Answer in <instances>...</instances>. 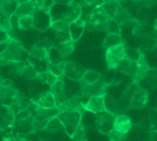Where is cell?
I'll use <instances>...</instances> for the list:
<instances>
[{
	"label": "cell",
	"mask_w": 157,
	"mask_h": 141,
	"mask_svg": "<svg viewBox=\"0 0 157 141\" xmlns=\"http://www.w3.org/2000/svg\"><path fill=\"white\" fill-rule=\"evenodd\" d=\"M29 51H27L22 44L14 39H10L0 53V66H5L9 61H27Z\"/></svg>",
	"instance_id": "6da1fadb"
},
{
	"label": "cell",
	"mask_w": 157,
	"mask_h": 141,
	"mask_svg": "<svg viewBox=\"0 0 157 141\" xmlns=\"http://www.w3.org/2000/svg\"><path fill=\"white\" fill-rule=\"evenodd\" d=\"M82 115L80 112L73 110H63L59 111L56 117L60 119L63 126V130L70 137L78 124L82 121Z\"/></svg>",
	"instance_id": "7a4b0ae2"
},
{
	"label": "cell",
	"mask_w": 157,
	"mask_h": 141,
	"mask_svg": "<svg viewBox=\"0 0 157 141\" xmlns=\"http://www.w3.org/2000/svg\"><path fill=\"white\" fill-rule=\"evenodd\" d=\"M58 112H59V109L57 106H55L53 108L39 107L33 117V119H32V124H31L32 132L35 133V132L43 130L47 122L49 121V119H51L52 117L56 116L58 114Z\"/></svg>",
	"instance_id": "3957f363"
},
{
	"label": "cell",
	"mask_w": 157,
	"mask_h": 141,
	"mask_svg": "<svg viewBox=\"0 0 157 141\" xmlns=\"http://www.w3.org/2000/svg\"><path fill=\"white\" fill-rule=\"evenodd\" d=\"M124 48H125V43L122 41L115 46L106 49L105 57L109 69H112V70L116 69L119 63L125 58Z\"/></svg>",
	"instance_id": "277c9868"
},
{
	"label": "cell",
	"mask_w": 157,
	"mask_h": 141,
	"mask_svg": "<svg viewBox=\"0 0 157 141\" xmlns=\"http://www.w3.org/2000/svg\"><path fill=\"white\" fill-rule=\"evenodd\" d=\"M114 118L115 115L107 110L97 113L95 125L98 132L104 135H108L113 128Z\"/></svg>",
	"instance_id": "5b68a950"
},
{
	"label": "cell",
	"mask_w": 157,
	"mask_h": 141,
	"mask_svg": "<svg viewBox=\"0 0 157 141\" xmlns=\"http://www.w3.org/2000/svg\"><path fill=\"white\" fill-rule=\"evenodd\" d=\"M86 96H84L80 92L69 98H66L63 102H62L61 104H59L57 106L59 111H63V110H73V111H77L80 112L81 114L84 113V98Z\"/></svg>",
	"instance_id": "8992f818"
},
{
	"label": "cell",
	"mask_w": 157,
	"mask_h": 141,
	"mask_svg": "<svg viewBox=\"0 0 157 141\" xmlns=\"http://www.w3.org/2000/svg\"><path fill=\"white\" fill-rule=\"evenodd\" d=\"M107 83L103 80L101 77L98 81L96 83H90V84H81V90L80 93L86 96L89 97L92 95H106L107 94Z\"/></svg>",
	"instance_id": "52a82bcc"
},
{
	"label": "cell",
	"mask_w": 157,
	"mask_h": 141,
	"mask_svg": "<svg viewBox=\"0 0 157 141\" xmlns=\"http://www.w3.org/2000/svg\"><path fill=\"white\" fill-rule=\"evenodd\" d=\"M33 17V28L39 31H45L47 28L51 27L52 17L50 12H45L42 9L39 8L34 15Z\"/></svg>",
	"instance_id": "ba28073f"
},
{
	"label": "cell",
	"mask_w": 157,
	"mask_h": 141,
	"mask_svg": "<svg viewBox=\"0 0 157 141\" xmlns=\"http://www.w3.org/2000/svg\"><path fill=\"white\" fill-rule=\"evenodd\" d=\"M132 123L128 116L115 115L112 130H114L116 133L123 137H126V135L132 130Z\"/></svg>",
	"instance_id": "9c48e42d"
},
{
	"label": "cell",
	"mask_w": 157,
	"mask_h": 141,
	"mask_svg": "<svg viewBox=\"0 0 157 141\" xmlns=\"http://www.w3.org/2000/svg\"><path fill=\"white\" fill-rule=\"evenodd\" d=\"M104 98H105V95L89 96L88 100L84 104V110L89 111L94 114L107 110L105 106Z\"/></svg>",
	"instance_id": "30bf717a"
},
{
	"label": "cell",
	"mask_w": 157,
	"mask_h": 141,
	"mask_svg": "<svg viewBox=\"0 0 157 141\" xmlns=\"http://www.w3.org/2000/svg\"><path fill=\"white\" fill-rule=\"evenodd\" d=\"M148 99H149L148 92L144 88H137L133 92V94L131 97L130 108H133V109L144 108L147 105Z\"/></svg>",
	"instance_id": "8fae6325"
},
{
	"label": "cell",
	"mask_w": 157,
	"mask_h": 141,
	"mask_svg": "<svg viewBox=\"0 0 157 141\" xmlns=\"http://www.w3.org/2000/svg\"><path fill=\"white\" fill-rule=\"evenodd\" d=\"M86 69L75 61H65L64 65V76L73 80L80 81L83 77Z\"/></svg>",
	"instance_id": "7c38bea8"
},
{
	"label": "cell",
	"mask_w": 157,
	"mask_h": 141,
	"mask_svg": "<svg viewBox=\"0 0 157 141\" xmlns=\"http://www.w3.org/2000/svg\"><path fill=\"white\" fill-rule=\"evenodd\" d=\"M30 101L41 108H53L56 106L54 96L50 91L41 92L36 95Z\"/></svg>",
	"instance_id": "4fadbf2b"
},
{
	"label": "cell",
	"mask_w": 157,
	"mask_h": 141,
	"mask_svg": "<svg viewBox=\"0 0 157 141\" xmlns=\"http://www.w3.org/2000/svg\"><path fill=\"white\" fill-rule=\"evenodd\" d=\"M137 63H138V72L136 73V75L132 78V83L135 85H138L148 74V72H150V66L146 61L145 59V55L144 53H141L139 59L137 60Z\"/></svg>",
	"instance_id": "5bb4252c"
},
{
	"label": "cell",
	"mask_w": 157,
	"mask_h": 141,
	"mask_svg": "<svg viewBox=\"0 0 157 141\" xmlns=\"http://www.w3.org/2000/svg\"><path fill=\"white\" fill-rule=\"evenodd\" d=\"M81 16V4L75 0H72L67 6L64 15L62 19L66 21L68 24L76 20Z\"/></svg>",
	"instance_id": "9a60e30c"
},
{
	"label": "cell",
	"mask_w": 157,
	"mask_h": 141,
	"mask_svg": "<svg viewBox=\"0 0 157 141\" xmlns=\"http://www.w3.org/2000/svg\"><path fill=\"white\" fill-rule=\"evenodd\" d=\"M50 88H51L50 92L54 96L56 106L67 98L66 93H65V84H64L63 78H58L56 80V82L52 85L50 86Z\"/></svg>",
	"instance_id": "2e32d148"
},
{
	"label": "cell",
	"mask_w": 157,
	"mask_h": 141,
	"mask_svg": "<svg viewBox=\"0 0 157 141\" xmlns=\"http://www.w3.org/2000/svg\"><path fill=\"white\" fill-rule=\"evenodd\" d=\"M116 69L120 71L121 72L126 75H129L131 78H133L138 72V63H137V61L135 60H130V59L124 58L119 63Z\"/></svg>",
	"instance_id": "e0dca14e"
},
{
	"label": "cell",
	"mask_w": 157,
	"mask_h": 141,
	"mask_svg": "<svg viewBox=\"0 0 157 141\" xmlns=\"http://www.w3.org/2000/svg\"><path fill=\"white\" fill-rule=\"evenodd\" d=\"M40 8V6L37 5L32 0H28L22 3L17 4L15 14L20 17L23 16H33L34 13Z\"/></svg>",
	"instance_id": "ac0fdd59"
},
{
	"label": "cell",
	"mask_w": 157,
	"mask_h": 141,
	"mask_svg": "<svg viewBox=\"0 0 157 141\" xmlns=\"http://www.w3.org/2000/svg\"><path fill=\"white\" fill-rule=\"evenodd\" d=\"M113 19L121 27L126 26V25H128V24H130L132 22H136V20L130 14V12L125 7L121 6V4L119 5V6L117 8V11H116V13H115V15L113 17Z\"/></svg>",
	"instance_id": "d6986e66"
},
{
	"label": "cell",
	"mask_w": 157,
	"mask_h": 141,
	"mask_svg": "<svg viewBox=\"0 0 157 141\" xmlns=\"http://www.w3.org/2000/svg\"><path fill=\"white\" fill-rule=\"evenodd\" d=\"M29 103H30V100L28 99L23 94H21V93H19L17 91V93L14 96V98L12 100V103H11V105L9 106L12 109L14 115L16 116L17 113H19L20 111L27 108L28 106L29 105Z\"/></svg>",
	"instance_id": "ffe728a7"
},
{
	"label": "cell",
	"mask_w": 157,
	"mask_h": 141,
	"mask_svg": "<svg viewBox=\"0 0 157 141\" xmlns=\"http://www.w3.org/2000/svg\"><path fill=\"white\" fill-rule=\"evenodd\" d=\"M17 90H16L12 85L0 86V105L2 106H9Z\"/></svg>",
	"instance_id": "44dd1931"
},
{
	"label": "cell",
	"mask_w": 157,
	"mask_h": 141,
	"mask_svg": "<svg viewBox=\"0 0 157 141\" xmlns=\"http://www.w3.org/2000/svg\"><path fill=\"white\" fill-rule=\"evenodd\" d=\"M85 29H86L85 22L80 17L71 22L69 24V33L71 36V39L75 42L77 41L84 34Z\"/></svg>",
	"instance_id": "7402d4cb"
},
{
	"label": "cell",
	"mask_w": 157,
	"mask_h": 141,
	"mask_svg": "<svg viewBox=\"0 0 157 141\" xmlns=\"http://www.w3.org/2000/svg\"><path fill=\"white\" fill-rule=\"evenodd\" d=\"M5 109L6 110L0 116V126L2 129L12 128L15 119V115L12 109L10 108V106H5Z\"/></svg>",
	"instance_id": "603a6c76"
},
{
	"label": "cell",
	"mask_w": 157,
	"mask_h": 141,
	"mask_svg": "<svg viewBox=\"0 0 157 141\" xmlns=\"http://www.w3.org/2000/svg\"><path fill=\"white\" fill-rule=\"evenodd\" d=\"M108 19H109V18L107 13L102 8L101 5H99V6H97L94 7L93 12H92V15H91L90 21L87 22V23H93V24L106 23Z\"/></svg>",
	"instance_id": "cb8c5ba5"
},
{
	"label": "cell",
	"mask_w": 157,
	"mask_h": 141,
	"mask_svg": "<svg viewBox=\"0 0 157 141\" xmlns=\"http://www.w3.org/2000/svg\"><path fill=\"white\" fill-rule=\"evenodd\" d=\"M28 61L39 73L49 71L50 65H51V62H50L49 59L38 60V59H34L32 57L28 56Z\"/></svg>",
	"instance_id": "d4e9b609"
},
{
	"label": "cell",
	"mask_w": 157,
	"mask_h": 141,
	"mask_svg": "<svg viewBox=\"0 0 157 141\" xmlns=\"http://www.w3.org/2000/svg\"><path fill=\"white\" fill-rule=\"evenodd\" d=\"M43 130H45L46 132L51 133V134H55V133H58V132L63 130V126L62 122L60 121V119L56 116H54L51 119H49V121L47 122Z\"/></svg>",
	"instance_id": "484cf974"
},
{
	"label": "cell",
	"mask_w": 157,
	"mask_h": 141,
	"mask_svg": "<svg viewBox=\"0 0 157 141\" xmlns=\"http://www.w3.org/2000/svg\"><path fill=\"white\" fill-rule=\"evenodd\" d=\"M101 73L97 72V71H93V70H86V72L83 74V77L81 78V80L79 81L81 84H90L93 83H96L97 81H98L101 78Z\"/></svg>",
	"instance_id": "4316f807"
},
{
	"label": "cell",
	"mask_w": 157,
	"mask_h": 141,
	"mask_svg": "<svg viewBox=\"0 0 157 141\" xmlns=\"http://www.w3.org/2000/svg\"><path fill=\"white\" fill-rule=\"evenodd\" d=\"M53 47L62 54L63 57H67L68 55L72 54L73 51L75 50V41L70 40L59 44H54Z\"/></svg>",
	"instance_id": "83f0119b"
},
{
	"label": "cell",
	"mask_w": 157,
	"mask_h": 141,
	"mask_svg": "<svg viewBox=\"0 0 157 141\" xmlns=\"http://www.w3.org/2000/svg\"><path fill=\"white\" fill-rule=\"evenodd\" d=\"M48 51L49 50L34 44L31 47L30 50L29 51V56L38 60H44V59H48Z\"/></svg>",
	"instance_id": "f1b7e54d"
},
{
	"label": "cell",
	"mask_w": 157,
	"mask_h": 141,
	"mask_svg": "<svg viewBox=\"0 0 157 141\" xmlns=\"http://www.w3.org/2000/svg\"><path fill=\"white\" fill-rule=\"evenodd\" d=\"M17 6L16 0H0V10L8 17L15 13Z\"/></svg>",
	"instance_id": "f546056e"
},
{
	"label": "cell",
	"mask_w": 157,
	"mask_h": 141,
	"mask_svg": "<svg viewBox=\"0 0 157 141\" xmlns=\"http://www.w3.org/2000/svg\"><path fill=\"white\" fill-rule=\"evenodd\" d=\"M120 4L121 3H119L115 0H106L104 3L101 4V6L107 13L109 18H113Z\"/></svg>",
	"instance_id": "4dcf8cb0"
},
{
	"label": "cell",
	"mask_w": 157,
	"mask_h": 141,
	"mask_svg": "<svg viewBox=\"0 0 157 141\" xmlns=\"http://www.w3.org/2000/svg\"><path fill=\"white\" fill-rule=\"evenodd\" d=\"M29 61H9L7 62L5 66H6L9 70L10 72L20 76L22 74V72L24 70V67L26 66V64H28Z\"/></svg>",
	"instance_id": "1f68e13d"
},
{
	"label": "cell",
	"mask_w": 157,
	"mask_h": 141,
	"mask_svg": "<svg viewBox=\"0 0 157 141\" xmlns=\"http://www.w3.org/2000/svg\"><path fill=\"white\" fill-rule=\"evenodd\" d=\"M37 80H39L40 83H46L48 84L49 86L52 85L56 80L58 79L57 76H55L52 72H51L50 71H47V72H40L36 78Z\"/></svg>",
	"instance_id": "d6a6232c"
},
{
	"label": "cell",
	"mask_w": 157,
	"mask_h": 141,
	"mask_svg": "<svg viewBox=\"0 0 157 141\" xmlns=\"http://www.w3.org/2000/svg\"><path fill=\"white\" fill-rule=\"evenodd\" d=\"M72 140L76 141H86V129L82 122L78 124V126L75 128L74 130L73 134L69 137Z\"/></svg>",
	"instance_id": "836d02e7"
},
{
	"label": "cell",
	"mask_w": 157,
	"mask_h": 141,
	"mask_svg": "<svg viewBox=\"0 0 157 141\" xmlns=\"http://www.w3.org/2000/svg\"><path fill=\"white\" fill-rule=\"evenodd\" d=\"M65 61H66L63 60V61H61L59 62L51 64L49 71L51 72H52L58 78H63V76H64V65H65Z\"/></svg>",
	"instance_id": "e575fe53"
},
{
	"label": "cell",
	"mask_w": 157,
	"mask_h": 141,
	"mask_svg": "<svg viewBox=\"0 0 157 141\" xmlns=\"http://www.w3.org/2000/svg\"><path fill=\"white\" fill-rule=\"evenodd\" d=\"M0 28L6 31L7 34L9 35L10 39H13L14 30L11 28V27L9 25V17L5 15L1 10H0Z\"/></svg>",
	"instance_id": "d590c367"
},
{
	"label": "cell",
	"mask_w": 157,
	"mask_h": 141,
	"mask_svg": "<svg viewBox=\"0 0 157 141\" xmlns=\"http://www.w3.org/2000/svg\"><path fill=\"white\" fill-rule=\"evenodd\" d=\"M121 42H122L121 36L108 33L107 36H106V38H105V39H104L103 47L107 49V48L115 46V45H117V44H119V43H121Z\"/></svg>",
	"instance_id": "8d00e7d4"
},
{
	"label": "cell",
	"mask_w": 157,
	"mask_h": 141,
	"mask_svg": "<svg viewBox=\"0 0 157 141\" xmlns=\"http://www.w3.org/2000/svg\"><path fill=\"white\" fill-rule=\"evenodd\" d=\"M20 30H28L33 28V17L32 16H23L18 17V26Z\"/></svg>",
	"instance_id": "74e56055"
},
{
	"label": "cell",
	"mask_w": 157,
	"mask_h": 141,
	"mask_svg": "<svg viewBox=\"0 0 157 141\" xmlns=\"http://www.w3.org/2000/svg\"><path fill=\"white\" fill-rule=\"evenodd\" d=\"M121 27L113 18H109L106 22V31L108 33L121 36Z\"/></svg>",
	"instance_id": "f35d334b"
},
{
	"label": "cell",
	"mask_w": 157,
	"mask_h": 141,
	"mask_svg": "<svg viewBox=\"0 0 157 141\" xmlns=\"http://www.w3.org/2000/svg\"><path fill=\"white\" fill-rule=\"evenodd\" d=\"M38 74H39V72H38L29 64V63H28V64H26V66L24 67V70H23L21 75H22L26 80H28V81H32V80H35V79L37 78Z\"/></svg>",
	"instance_id": "ab89813d"
},
{
	"label": "cell",
	"mask_w": 157,
	"mask_h": 141,
	"mask_svg": "<svg viewBox=\"0 0 157 141\" xmlns=\"http://www.w3.org/2000/svg\"><path fill=\"white\" fill-rule=\"evenodd\" d=\"M104 101H105V106H106V109L107 111L116 115V112H117V104L114 100L113 97H111L109 95H105V98H104Z\"/></svg>",
	"instance_id": "60d3db41"
},
{
	"label": "cell",
	"mask_w": 157,
	"mask_h": 141,
	"mask_svg": "<svg viewBox=\"0 0 157 141\" xmlns=\"http://www.w3.org/2000/svg\"><path fill=\"white\" fill-rule=\"evenodd\" d=\"M63 58H64V57H63L62 54H61L54 47H52V48L49 50V51H48V59H49L51 64L59 62V61H63Z\"/></svg>",
	"instance_id": "b9f144b4"
},
{
	"label": "cell",
	"mask_w": 157,
	"mask_h": 141,
	"mask_svg": "<svg viewBox=\"0 0 157 141\" xmlns=\"http://www.w3.org/2000/svg\"><path fill=\"white\" fill-rule=\"evenodd\" d=\"M124 53H125V58L130 59V60H135V61H137V60L139 59V57H140L142 51H140L139 50H135V49L127 47V46L125 45Z\"/></svg>",
	"instance_id": "7bdbcfd3"
},
{
	"label": "cell",
	"mask_w": 157,
	"mask_h": 141,
	"mask_svg": "<svg viewBox=\"0 0 157 141\" xmlns=\"http://www.w3.org/2000/svg\"><path fill=\"white\" fill-rule=\"evenodd\" d=\"M70 40H72V39H71V36L69 33V29L56 32L55 44H59V43H63V42H66V41H70Z\"/></svg>",
	"instance_id": "ee69618b"
},
{
	"label": "cell",
	"mask_w": 157,
	"mask_h": 141,
	"mask_svg": "<svg viewBox=\"0 0 157 141\" xmlns=\"http://www.w3.org/2000/svg\"><path fill=\"white\" fill-rule=\"evenodd\" d=\"M146 28L142 22L136 21V25L133 28V34L137 38H145L146 36Z\"/></svg>",
	"instance_id": "f6af8a7d"
},
{
	"label": "cell",
	"mask_w": 157,
	"mask_h": 141,
	"mask_svg": "<svg viewBox=\"0 0 157 141\" xmlns=\"http://www.w3.org/2000/svg\"><path fill=\"white\" fill-rule=\"evenodd\" d=\"M107 136H108L109 139L110 141L124 140V139H126V137H123V136H121V135H120V134L116 133L114 130H111V131H110Z\"/></svg>",
	"instance_id": "bcb514c9"
},
{
	"label": "cell",
	"mask_w": 157,
	"mask_h": 141,
	"mask_svg": "<svg viewBox=\"0 0 157 141\" xmlns=\"http://www.w3.org/2000/svg\"><path fill=\"white\" fill-rule=\"evenodd\" d=\"M53 5H54V0H43L40 8L45 12H50V10Z\"/></svg>",
	"instance_id": "7dc6e473"
},
{
	"label": "cell",
	"mask_w": 157,
	"mask_h": 141,
	"mask_svg": "<svg viewBox=\"0 0 157 141\" xmlns=\"http://www.w3.org/2000/svg\"><path fill=\"white\" fill-rule=\"evenodd\" d=\"M35 44L38 45V46L43 47V48H45V49H47V50H50L52 47H53V43H52V41H50L48 39H40V40H39V41H37Z\"/></svg>",
	"instance_id": "c3c4849f"
},
{
	"label": "cell",
	"mask_w": 157,
	"mask_h": 141,
	"mask_svg": "<svg viewBox=\"0 0 157 141\" xmlns=\"http://www.w3.org/2000/svg\"><path fill=\"white\" fill-rule=\"evenodd\" d=\"M9 25L13 30L17 28L18 26V17L15 13L9 16Z\"/></svg>",
	"instance_id": "681fc988"
},
{
	"label": "cell",
	"mask_w": 157,
	"mask_h": 141,
	"mask_svg": "<svg viewBox=\"0 0 157 141\" xmlns=\"http://www.w3.org/2000/svg\"><path fill=\"white\" fill-rule=\"evenodd\" d=\"M10 39L9 35L7 34L6 31H5L4 29L0 28V43H4V42H7Z\"/></svg>",
	"instance_id": "f907efd6"
},
{
	"label": "cell",
	"mask_w": 157,
	"mask_h": 141,
	"mask_svg": "<svg viewBox=\"0 0 157 141\" xmlns=\"http://www.w3.org/2000/svg\"><path fill=\"white\" fill-rule=\"evenodd\" d=\"M82 1L88 4V5H91L93 6H99L102 3H104L106 0H82Z\"/></svg>",
	"instance_id": "816d5d0a"
},
{
	"label": "cell",
	"mask_w": 157,
	"mask_h": 141,
	"mask_svg": "<svg viewBox=\"0 0 157 141\" xmlns=\"http://www.w3.org/2000/svg\"><path fill=\"white\" fill-rule=\"evenodd\" d=\"M144 2V4L148 6H153L156 4V0H142Z\"/></svg>",
	"instance_id": "f5cc1de1"
},
{
	"label": "cell",
	"mask_w": 157,
	"mask_h": 141,
	"mask_svg": "<svg viewBox=\"0 0 157 141\" xmlns=\"http://www.w3.org/2000/svg\"><path fill=\"white\" fill-rule=\"evenodd\" d=\"M72 0H54L55 4H63V5H68Z\"/></svg>",
	"instance_id": "db71d44e"
},
{
	"label": "cell",
	"mask_w": 157,
	"mask_h": 141,
	"mask_svg": "<svg viewBox=\"0 0 157 141\" xmlns=\"http://www.w3.org/2000/svg\"><path fill=\"white\" fill-rule=\"evenodd\" d=\"M32 1H33V2H35L37 5H39V6H40V5H41V3H42V1H43V0H32Z\"/></svg>",
	"instance_id": "11a10c76"
},
{
	"label": "cell",
	"mask_w": 157,
	"mask_h": 141,
	"mask_svg": "<svg viewBox=\"0 0 157 141\" xmlns=\"http://www.w3.org/2000/svg\"><path fill=\"white\" fill-rule=\"evenodd\" d=\"M25 1H28V0H16V2H17V4H19V3H22V2H25Z\"/></svg>",
	"instance_id": "9f6ffc18"
},
{
	"label": "cell",
	"mask_w": 157,
	"mask_h": 141,
	"mask_svg": "<svg viewBox=\"0 0 157 141\" xmlns=\"http://www.w3.org/2000/svg\"><path fill=\"white\" fill-rule=\"evenodd\" d=\"M115 1H117V2H119V3H121V1H123V0H115Z\"/></svg>",
	"instance_id": "6f0895ef"
}]
</instances>
